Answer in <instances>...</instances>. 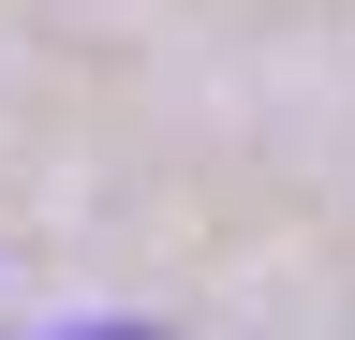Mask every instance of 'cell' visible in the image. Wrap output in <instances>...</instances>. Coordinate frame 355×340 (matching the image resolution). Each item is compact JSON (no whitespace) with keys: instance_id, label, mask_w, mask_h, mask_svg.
<instances>
[{"instance_id":"obj_1","label":"cell","mask_w":355,"mask_h":340,"mask_svg":"<svg viewBox=\"0 0 355 340\" xmlns=\"http://www.w3.org/2000/svg\"><path fill=\"white\" fill-rule=\"evenodd\" d=\"M74 340H163V325H74Z\"/></svg>"}]
</instances>
